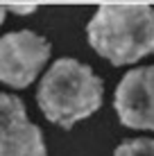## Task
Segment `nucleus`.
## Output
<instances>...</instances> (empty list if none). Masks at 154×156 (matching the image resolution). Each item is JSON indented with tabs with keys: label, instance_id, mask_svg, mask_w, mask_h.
Segmentation results:
<instances>
[{
	"label": "nucleus",
	"instance_id": "obj_1",
	"mask_svg": "<svg viewBox=\"0 0 154 156\" xmlns=\"http://www.w3.org/2000/svg\"><path fill=\"white\" fill-rule=\"evenodd\" d=\"M88 43L113 66L154 52V9L147 5H102L86 27Z\"/></svg>",
	"mask_w": 154,
	"mask_h": 156
},
{
	"label": "nucleus",
	"instance_id": "obj_8",
	"mask_svg": "<svg viewBox=\"0 0 154 156\" xmlns=\"http://www.w3.org/2000/svg\"><path fill=\"white\" fill-rule=\"evenodd\" d=\"M5 14H7V7L0 5V25H2V20H5Z\"/></svg>",
	"mask_w": 154,
	"mask_h": 156
},
{
	"label": "nucleus",
	"instance_id": "obj_2",
	"mask_svg": "<svg viewBox=\"0 0 154 156\" xmlns=\"http://www.w3.org/2000/svg\"><path fill=\"white\" fill-rule=\"evenodd\" d=\"M36 102L50 122L70 129L102 106V82L86 63L63 57L43 75Z\"/></svg>",
	"mask_w": 154,
	"mask_h": 156
},
{
	"label": "nucleus",
	"instance_id": "obj_4",
	"mask_svg": "<svg viewBox=\"0 0 154 156\" xmlns=\"http://www.w3.org/2000/svg\"><path fill=\"white\" fill-rule=\"evenodd\" d=\"M0 156H45L43 133L16 95L0 93Z\"/></svg>",
	"mask_w": 154,
	"mask_h": 156
},
{
	"label": "nucleus",
	"instance_id": "obj_3",
	"mask_svg": "<svg viewBox=\"0 0 154 156\" xmlns=\"http://www.w3.org/2000/svg\"><path fill=\"white\" fill-rule=\"evenodd\" d=\"M50 57V43L34 32H12L0 36V82L25 88L36 79Z\"/></svg>",
	"mask_w": 154,
	"mask_h": 156
},
{
	"label": "nucleus",
	"instance_id": "obj_6",
	"mask_svg": "<svg viewBox=\"0 0 154 156\" xmlns=\"http://www.w3.org/2000/svg\"><path fill=\"white\" fill-rule=\"evenodd\" d=\"M113 156H154V140L150 138L125 140L120 147H116Z\"/></svg>",
	"mask_w": 154,
	"mask_h": 156
},
{
	"label": "nucleus",
	"instance_id": "obj_5",
	"mask_svg": "<svg viewBox=\"0 0 154 156\" xmlns=\"http://www.w3.org/2000/svg\"><path fill=\"white\" fill-rule=\"evenodd\" d=\"M113 104L125 127L154 131V66L127 73L116 90Z\"/></svg>",
	"mask_w": 154,
	"mask_h": 156
},
{
	"label": "nucleus",
	"instance_id": "obj_7",
	"mask_svg": "<svg viewBox=\"0 0 154 156\" xmlns=\"http://www.w3.org/2000/svg\"><path fill=\"white\" fill-rule=\"evenodd\" d=\"M7 12H12V14H20V16H27V14H34V12H36V7H34V5H9Z\"/></svg>",
	"mask_w": 154,
	"mask_h": 156
}]
</instances>
